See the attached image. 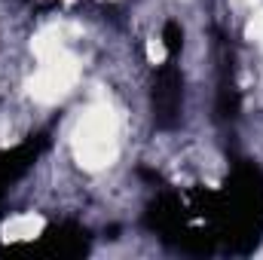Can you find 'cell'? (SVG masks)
<instances>
[{
    "label": "cell",
    "instance_id": "obj_1",
    "mask_svg": "<svg viewBox=\"0 0 263 260\" xmlns=\"http://www.w3.org/2000/svg\"><path fill=\"white\" fill-rule=\"evenodd\" d=\"M117 114L107 101H95L83 110L70 135V150L80 169L86 172H101L117 162L120 153V138H117Z\"/></svg>",
    "mask_w": 263,
    "mask_h": 260
},
{
    "label": "cell",
    "instance_id": "obj_2",
    "mask_svg": "<svg viewBox=\"0 0 263 260\" xmlns=\"http://www.w3.org/2000/svg\"><path fill=\"white\" fill-rule=\"evenodd\" d=\"M77 80H80V62L77 55H70L65 49L40 62L37 73L28 80V95L37 104H55L77 86Z\"/></svg>",
    "mask_w": 263,
    "mask_h": 260
},
{
    "label": "cell",
    "instance_id": "obj_3",
    "mask_svg": "<svg viewBox=\"0 0 263 260\" xmlns=\"http://www.w3.org/2000/svg\"><path fill=\"white\" fill-rule=\"evenodd\" d=\"M43 233V217L40 214H15L3 224V239L6 242H31Z\"/></svg>",
    "mask_w": 263,
    "mask_h": 260
},
{
    "label": "cell",
    "instance_id": "obj_4",
    "mask_svg": "<svg viewBox=\"0 0 263 260\" xmlns=\"http://www.w3.org/2000/svg\"><path fill=\"white\" fill-rule=\"evenodd\" d=\"M31 49H34V55L43 62V59H49V55H59V52H65V28L62 25H46V28H40L37 34H34V40H31Z\"/></svg>",
    "mask_w": 263,
    "mask_h": 260
},
{
    "label": "cell",
    "instance_id": "obj_5",
    "mask_svg": "<svg viewBox=\"0 0 263 260\" xmlns=\"http://www.w3.org/2000/svg\"><path fill=\"white\" fill-rule=\"evenodd\" d=\"M245 34H248V40H251V43H257V46L263 49V9H260V12H254V18L248 22Z\"/></svg>",
    "mask_w": 263,
    "mask_h": 260
},
{
    "label": "cell",
    "instance_id": "obj_6",
    "mask_svg": "<svg viewBox=\"0 0 263 260\" xmlns=\"http://www.w3.org/2000/svg\"><path fill=\"white\" fill-rule=\"evenodd\" d=\"M147 59H150L153 65H159V62L165 59V46H162L159 40H150V43H147Z\"/></svg>",
    "mask_w": 263,
    "mask_h": 260
},
{
    "label": "cell",
    "instance_id": "obj_7",
    "mask_svg": "<svg viewBox=\"0 0 263 260\" xmlns=\"http://www.w3.org/2000/svg\"><path fill=\"white\" fill-rule=\"evenodd\" d=\"M245 3H260V0H245Z\"/></svg>",
    "mask_w": 263,
    "mask_h": 260
},
{
    "label": "cell",
    "instance_id": "obj_8",
    "mask_svg": "<svg viewBox=\"0 0 263 260\" xmlns=\"http://www.w3.org/2000/svg\"><path fill=\"white\" fill-rule=\"evenodd\" d=\"M67 3H70V0H67Z\"/></svg>",
    "mask_w": 263,
    "mask_h": 260
}]
</instances>
